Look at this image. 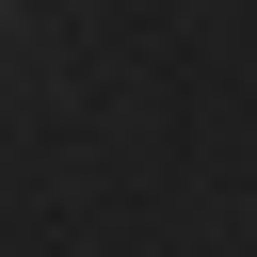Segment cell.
<instances>
[{
    "instance_id": "6da1fadb",
    "label": "cell",
    "mask_w": 257,
    "mask_h": 257,
    "mask_svg": "<svg viewBox=\"0 0 257 257\" xmlns=\"http://www.w3.org/2000/svg\"><path fill=\"white\" fill-rule=\"evenodd\" d=\"M0 16H16V0H0Z\"/></svg>"
}]
</instances>
